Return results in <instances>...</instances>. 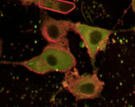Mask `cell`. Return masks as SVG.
<instances>
[{"instance_id":"6da1fadb","label":"cell","mask_w":135,"mask_h":107,"mask_svg":"<svg viewBox=\"0 0 135 107\" xmlns=\"http://www.w3.org/2000/svg\"><path fill=\"white\" fill-rule=\"evenodd\" d=\"M95 69L92 74H79L75 67L65 73L62 81V86L67 89L76 101L95 99L100 95L104 82L100 81Z\"/></svg>"},{"instance_id":"7a4b0ae2","label":"cell","mask_w":135,"mask_h":107,"mask_svg":"<svg viewBox=\"0 0 135 107\" xmlns=\"http://www.w3.org/2000/svg\"><path fill=\"white\" fill-rule=\"evenodd\" d=\"M41 55L51 71L66 73L76 65V60L70 49L67 38L59 42L49 43Z\"/></svg>"},{"instance_id":"3957f363","label":"cell","mask_w":135,"mask_h":107,"mask_svg":"<svg viewBox=\"0 0 135 107\" xmlns=\"http://www.w3.org/2000/svg\"><path fill=\"white\" fill-rule=\"evenodd\" d=\"M73 31L76 32L82 39L84 46L94 65L95 56L101 51H104L112 31L101 28L92 27L80 23H74Z\"/></svg>"},{"instance_id":"277c9868","label":"cell","mask_w":135,"mask_h":107,"mask_svg":"<svg viewBox=\"0 0 135 107\" xmlns=\"http://www.w3.org/2000/svg\"><path fill=\"white\" fill-rule=\"evenodd\" d=\"M74 23L67 20H56L45 15L41 31L42 36L49 43H56L66 39L68 32L73 30Z\"/></svg>"},{"instance_id":"5b68a950","label":"cell","mask_w":135,"mask_h":107,"mask_svg":"<svg viewBox=\"0 0 135 107\" xmlns=\"http://www.w3.org/2000/svg\"><path fill=\"white\" fill-rule=\"evenodd\" d=\"M36 4L41 9L52 10L63 15L69 14L76 7L74 3L64 0H38Z\"/></svg>"},{"instance_id":"8992f818","label":"cell","mask_w":135,"mask_h":107,"mask_svg":"<svg viewBox=\"0 0 135 107\" xmlns=\"http://www.w3.org/2000/svg\"><path fill=\"white\" fill-rule=\"evenodd\" d=\"M16 64L20 65L23 67H25L26 68L29 69L30 71H32V72L41 75H45L48 73L51 72L50 68L48 67V65L44 61L41 55L33 57L28 61L20 62V63H16Z\"/></svg>"},{"instance_id":"52a82bcc","label":"cell","mask_w":135,"mask_h":107,"mask_svg":"<svg viewBox=\"0 0 135 107\" xmlns=\"http://www.w3.org/2000/svg\"><path fill=\"white\" fill-rule=\"evenodd\" d=\"M24 5H30L32 3H36L38 0H20Z\"/></svg>"},{"instance_id":"ba28073f","label":"cell","mask_w":135,"mask_h":107,"mask_svg":"<svg viewBox=\"0 0 135 107\" xmlns=\"http://www.w3.org/2000/svg\"><path fill=\"white\" fill-rule=\"evenodd\" d=\"M132 9L135 13V0H132Z\"/></svg>"}]
</instances>
